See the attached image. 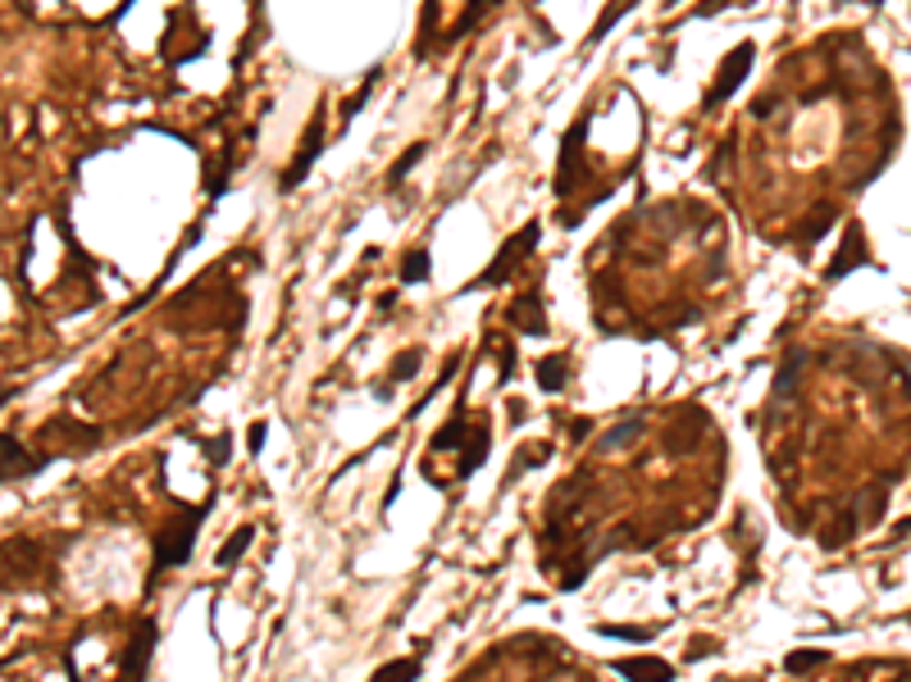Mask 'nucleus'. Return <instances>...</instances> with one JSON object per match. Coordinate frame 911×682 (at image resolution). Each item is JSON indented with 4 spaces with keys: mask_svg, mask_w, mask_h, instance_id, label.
<instances>
[{
    "mask_svg": "<svg viewBox=\"0 0 911 682\" xmlns=\"http://www.w3.org/2000/svg\"><path fill=\"white\" fill-rule=\"evenodd\" d=\"M252 542H256V528H252V524H242V528H237V532L229 537V542L219 546V555H214V560H219V568H229V564H237V560L246 555V546H252Z\"/></svg>",
    "mask_w": 911,
    "mask_h": 682,
    "instance_id": "ddd939ff",
    "label": "nucleus"
},
{
    "mask_svg": "<svg viewBox=\"0 0 911 682\" xmlns=\"http://www.w3.org/2000/svg\"><path fill=\"white\" fill-rule=\"evenodd\" d=\"M803 364H807V351H793L789 364L780 368V378H775V391H793L797 387V374H803Z\"/></svg>",
    "mask_w": 911,
    "mask_h": 682,
    "instance_id": "a211bd4d",
    "label": "nucleus"
},
{
    "mask_svg": "<svg viewBox=\"0 0 911 682\" xmlns=\"http://www.w3.org/2000/svg\"><path fill=\"white\" fill-rule=\"evenodd\" d=\"M206 455H210V465H224L229 455H233V446H229V437H210L206 442Z\"/></svg>",
    "mask_w": 911,
    "mask_h": 682,
    "instance_id": "b1692460",
    "label": "nucleus"
},
{
    "mask_svg": "<svg viewBox=\"0 0 911 682\" xmlns=\"http://www.w3.org/2000/svg\"><path fill=\"white\" fill-rule=\"evenodd\" d=\"M483 455H488V428L483 423H475L469 428V437H465V460H460V478H469L479 465H483Z\"/></svg>",
    "mask_w": 911,
    "mask_h": 682,
    "instance_id": "f8f14e48",
    "label": "nucleus"
},
{
    "mask_svg": "<svg viewBox=\"0 0 911 682\" xmlns=\"http://www.w3.org/2000/svg\"><path fill=\"white\" fill-rule=\"evenodd\" d=\"M265 433H269V428H265V419H256V423H252V433H246V450L260 455V450H265Z\"/></svg>",
    "mask_w": 911,
    "mask_h": 682,
    "instance_id": "393cba45",
    "label": "nucleus"
},
{
    "mask_svg": "<svg viewBox=\"0 0 911 682\" xmlns=\"http://www.w3.org/2000/svg\"><path fill=\"white\" fill-rule=\"evenodd\" d=\"M50 465V455H27L23 442L0 433V478H33Z\"/></svg>",
    "mask_w": 911,
    "mask_h": 682,
    "instance_id": "6e6552de",
    "label": "nucleus"
},
{
    "mask_svg": "<svg viewBox=\"0 0 911 682\" xmlns=\"http://www.w3.org/2000/svg\"><path fill=\"white\" fill-rule=\"evenodd\" d=\"M857 264H871V250H866V233H862V227H857V223H848V227H843V246L834 250V264L825 269V278L839 282V278H848Z\"/></svg>",
    "mask_w": 911,
    "mask_h": 682,
    "instance_id": "0eeeda50",
    "label": "nucleus"
},
{
    "mask_svg": "<svg viewBox=\"0 0 911 682\" xmlns=\"http://www.w3.org/2000/svg\"><path fill=\"white\" fill-rule=\"evenodd\" d=\"M584 137H588V119H574V128L561 141V164H557V196H574L579 183L588 178L584 164Z\"/></svg>",
    "mask_w": 911,
    "mask_h": 682,
    "instance_id": "20e7f679",
    "label": "nucleus"
},
{
    "mask_svg": "<svg viewBox=\"0 0 911 682\" xmlns=\"http://www.w3.org/2000/svg\"><path fill=\"white\" fill-rule=\"evenodd\" d=\"M416 368H420V346H406L397 360H393V374H388V387H397V383H410L416 378Z\"/></svg>",
    "mask_w": 911,
    "mask_h": 682,
    "instance_id": "dca6fc26",
    "label": "nucleus"
},
{
    "mask_svg": "<svg viewBox=\"0 0 911 682\" xmlns=\"http://www.w3.org/2000/svg\"><path fill=\"white\" fill-rule=\"evenodd\" d=\"M820 660H825V650H789L784 669H789V673H807V669H816Z\"/></svg>",
    "mask_w": 911,
    "mask_h": 682,
    "instance_id": "4be33fe9",
    "label": "nucleus"
},
{
    "mask_svg": "<svg viewBox=\"0 0 911 682\" xmlns=\"http://www.w3.org/2000/svg\"><path fill=\"white\" fill-rule=\"evenodd\" d=\"M155 642H160L155 619H137V623H132V633H128L124 656H119V673H115V682H147V678H151Z\"/></svg>",
    "mask_w": 911,
    "mask_h": 682,
    "instance_id": "f03ea898",
    "label": "nucleus"
},
{
    "mask_svg": "<svg viewBox=\"0 0 911 682\" xmlns=\"http://www.w3.org/2000/svg\"><path fill=\"white\" fill-rule=\"evenodd\" d=\"M752 60H757V46H752V42L734 46V50L725 55V60H721V69H715V87L706 92V105H725V101L743 87V78H748Z\"/></svg>",
    "mask_w": 911,
    "mask_h": 682,
    "instance_id": "39448f33",
    "label": "nucleus"
},
{
    "mask_svg": "<svg viewBox=\"0 0 911 682\" xmlns=\"http://www.w3.org/2000/svg\"><path fill=\"white\" fill-rule=\"evenodd\" d=\"M460 437H465V419H452V423H443V428L433 433V450H452V446H465Z\"/></svg>",
    "mask_w": 911,
    "mask_h": 682,
    "instance_id": "6ab92c4d",
    "label": "nucleus"
},
{
    "mask_svg": "<svg viewBox=\"0 0 911 682\" xmlns=\"http://www.w3.org/2000/svg\"><path fill=\"white\" fill-rule=\"evenodd\" d=\"M319 155H324V119H315V124L306 128V137H301L296 160L283 168V178H279V191H296V187H301V178L311 174Z\"/></svg>",
    "mask_w": 911,
    "mask_h": 682,
    "instance_id": "423d86ee",
    "label": "nucleus"
},
{
    "mask_svg": "<svg viewBox=\"0 0 911 682\" xmlns=\"http://www.w3.org/2000/svg\"><path fill=\"white\" fill-rule=\"evenodd\" d=\"M374 78H378V73H370V78L361 82V92H355V96H351V101L342 105V119H355V109H361V105L370 101V92H374Z\"/></svg>",
    "mask_w": 911,
    "mask_h": 682,
    "instance_id": "5701e85b",
    "label": "nucleus"
},
{
    "mask_svg": "<svg viewBox=\"0 0 911 682\" xmlns=\"http://www.w3.org/2000/svg\"><path fill=\"white\" fill-rule=\"evenodd\" d=\"M597 637H616V642H652V628H616V623H597Z\"/></svg>",
    "mask_w": 911,
    "mask_h": 682,
    "instance_id": "412c9836",
    "label": "nucleus"
},
{
    "mask_svg": "<svg viewBox=\"0 0 911 682\" xmlns=\"http://www.w3.org/2000/svg\"><path fill=\"white\" fill-rule=\"evenodd\" d=\"M420 678V660H393L370 673V682H416Z\"/></svg>",
    "mask_w": 911,
    "mask_h": 682,
    "instance_id": "2eb2a0df",
    "label": "nucleus"
},
{
    "mask_svg": "<svg viewBox=\"0 0 911 682\" xmlns=\"http://www.w3.org/2000/svg\"><path fill=\"white\" fill-rule=\"evenodd\" d=\"M534 383H538L547 396L565 391V383H570V360H565V355H547V360H538V364H534Z\"/></svg>",
    "mask_w": 911,
    "mask_h": 682,
    "instance_id": "9d476101",
    "label": "nucleus"
},
{
    "mask_svg": "<svg viewBox=\"0 0 911 682\" xmlns=\"http://www.w3.org/2000/svg\"><path fill=\"white\" fill-rule=\"evenodd\" d=\"M511 324H515V328H524L529 337H542V332H547V319H542V301H538V296H524V301H515V305H511Z\"/></svg>",
    "mask_w": 911,
    "mask_h": 682,
    "instance_id": "9b49d317",
    "label": "nucleus"
},
{
    "mask_svg": "<svg viewBox=\"0 0 911 682\" xmlns=\"http://www.w3.org/2000/svg\"><path fill=\"white\" fill-rule=\"evenodd\" d=\"M206 509H210V505H187V509H178V515L160 528V537H155L151 583H155L160 574H170V568H183V564L191 560V546H197V532H201V524H206Z\"/></svg>",
    "mask_w": 911,
    "mask_h": 682,
    "instance_id": "f257e3e1",
    "label": "nucleus"
},
{
    "mask_svg": "<svg viewBox=\"0 0 911 682\" xmlns=\"http://www.w3.org/2000/svg\"><path fill=\"white\" fill-rule=\"evenodd\" d=\"M639 433H643V423H639V419H624L616 433H606V437H602V446H606V450H620V446H629V437H639Z\"/></svg>",
    "mask_w": 911,
    "mask_h": 682,
    "instance_id": "aec40b11",
    "label": "nucleus"
},
{
    "mask_svg": "<svg viewBox=\"0 0 911 682\" xmlns=\"http://www.w3.org/2000/svg\"><path fill=\"white\" fill-rule=\"evenodd\" d=\"M429 273H433V255L420 246V250H410L406 260H401V282L406 287H416V282H429Z\"/></svg>",
    "mask_w": 911,
    "mask_h": 682,
    "instance_id": "4468645a",
    "label": "nucleus"
},
{
    "mask_svg": "<svg viewBox=\"0 0 911 682\" xmlns=\"http://www.w3.org/2000/svg\"><path fill=\"white\" fill-rule=\"evenodd\" d=\"M424 151H429L424 141H416V146H406V155H401V160H397V164L388 168V187H401V183H406V174H410V168H416V164L424 160Z\"/></svg>",
    "mask_w": 911,
    "mask_h": 682,
    "instance_id": "f3484780",
    "label": "nucleus"
},
{
    "mask_svg": "<svg viewBox=\"0 0 911 682\" xmlns=\"http://www.w3.org/2000/svg\"><path fill=\"white\" fill-rule=\"evenodd\" d=\"M534 246H538V223L519 227L515 237H506V242H502V250H497V260H492V264H488L475 282H469V292H479V287H502V282L519 269V255H529Z\"/></svg>",
    "mask_w": 911,
    "mask_h": 682,
    "instance_id": "7ed1b4c3",
    "label": "nucleus"
},
{
    "mask_svg": "<svg viewBox=\"0 0 911 682\" xmlns=\"http://www.w3.org/2000/svg\"><path fill=\"white\" fill-rule=\"evenodd\" d=\"M616 673L629 678V682H675V669L666 660H652V656H643V660H616Z\"/></svg>",
    "mask_w": 911,
    "mask_h": 682,
    "instance_id": "1a4fd4ad",
    "label": "nucleus"
}]
</instances>
